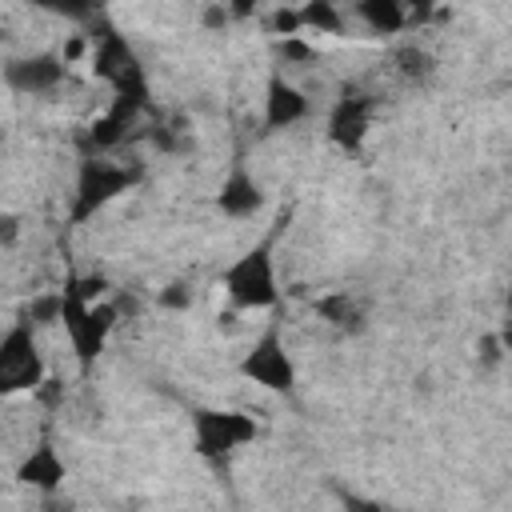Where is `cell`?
<instances>
[{
	"instance_id": "16",
	"label": "cell",
	"mask_w": 512,
	"mask_h": 512,
	"mask_svg": "<svg viewBox=\"0 0 512 512\" xmlns=\"http://www.w3.org/2000/svg\"><path fill=\"white\" fill-rule=\"evenodd\" d=\"M32 4L52 16H64V20H88L100 8V0H32Z\"/></svg>"
},
{
	"instance_id": "3",
	"label": "cell",
	"mask_w": 512,
	"mask_h": 512,
	"mask_svg": "<svg viewBox=\"0 0 512 512\" xmlns=\"http://www.w3.org/2000/svg\"><path fill=\"white\" fill-rule=\"evenodd\" d=\"M140 180L136 168H124L116 160H100V156H88L80 164V176H76V196H72V224H84L92 220L104 204H112L120 192H128L132 184Z\"/></svg>"
},
{
	"instance_id": "7",
	"label": "cell",
	"mask_w": 512,
	"mask_h": 512,
	"mask_svg": "<svg viewBox=\"0 0 512 512\" xmlns=\"http://www.w3.org/2000/svg\"><path fill=\"white\" fill-rule=\"evenodd\" d=\"M240 376L268 388V392H292L296 384V368H292V356L280 340V328H268L240 360Z\"/></svg>"
},
{
	"instance_id": "13",
	"label": "cell",
	"mask_w": 512,
	"mask_h": 512,
	"mask_svg": "<svg viewBox=\"0 0 512 512\" xmlns=\"http://www.w3.org/2000/svg\"><path fill=\"white\" fill-rule=\"evenodd\" d=\"M356 16L372 28V32H400L404 20H408V8L404 0H356Z\"/></svg>"
},
{
	"instance_id": "15",
	"label": "cell",
	"mask_w": 512,
	"mask_h": 512,
	"mask_svg": "<svg viewBox=\"0 0 512 512\" xmlns=\"http://www.w3.org/2000/svg\"><path fill=\"white\" fill-rule=\"evenodd\" d=\"M300 20L308 32H340L344 28V16L336 8V0H308L300 8Z\"/></svg>"
},
{
	"instance_id": "2",
	"label": "cell",
	"mask_w": 512,
	"mask_h": 512,
	"mask_svg": "<svg viewBox=\"0 0 512 512\" xmlns=\"http://www.w3.org/2000/svg\"><path fill=\"white\" fill-rule=\"evenodd\" d=\"M92 72H96L100 80L112 84L116 100H128V104H136V108L148 104V80H144V68H140L136 52L128 48V40H124L116 28H100V32H96Z\"/></svg>"
},
{
	"instance_id": "1",
	"label": "cell",
	"mask_w": 512,
	"mask_h": 512,
	"mask_svg": "<svg viewBox=\"0 0 512 512\" xmlns=\"http://www.w3.org/2000/svg\"><path fill=\"white\" fill-rule=\"evenodd\" d=\"M96 292H100V280H72L64 288V300H60V324L72 340L80 368H92V360L104 352V340H108L112 320H116V312L108 304H92Z\"/></svg>"
},
{
	"instance_id": "20",
	"label": "cell",
	"mask_w": 512,
	"mask_h": 512,
	"mask_svg": "<svg viewBox=\"0 0 512 512\" xmlns=\"http://www.w3.org/2000/svg\"><path fill=\"white\" fill-rule=\"evenodd\" d=\"M432 4H436V0H404V8H408L412 20H424V16L432 12Z\"/></svg>"
},
{
	"instance_id": "17",
	"label": "cell",
	"mask_w": 512,
	"mask_h": 512,
	"mask_svg": "<svg viewBox=\"0 0 512 512\" xmlns=\"http://www.w3.org/2000/svg\"><path fill=\"white\" fill-rule=\"evenodd\" d=\"M272 32L284 40V36H296V32H304V20H300V8H280L276 16H272Z\"/></svg>"
},
{
	"instance_id": "11",
	"label": "cell",
	"mask_w": 512,
	"mask_h": 512,
	"mask_svg": "<svg viewBox=\"0 0 512 512\" xmlns=\"http://www.w3.org/2000/svg\"><path fill=\"white\" fill-rule=\"evenodd\" d=\"M264 204V192H260V184L244 172V168H232L228 176H224V184H220V196H216V208L224 212V216H252L256 208Z\"/></svg>"
},
{
	"instance_id": "14",
	"label": "cell",
	"mask_w": 512,
	"mask_h": 512,
	"mask_svg": "<svg viewBox=\"0 0 512 512\" xmlns=\"http://www.w3.org/2000/svg\"><path fill=\"white\" fill-rule=\"evenodd\" d=\"M316 312H320L328 324L344 328V332L360 328V308H356V300H352V296H344V292H332V296L316 300Z\"/></svg>"
},
{
	"instance_id": "21",
	"label": "cell",
	"mask_w": 512,
	"mask_h": 512,
	"mask_svg": "<svg viewBox=\"0 0 512 512\" xmlns=\"http://www.w3.org/2000/svg\"><path fill=\"white\" fill-rule=\"evenodd\" d=\"M500 344H504V352H512V296H508V316H504V328H500Z\"/></svg>"
},
{
	"instance_id": "18",
	"label": "cell",
	"mask_w": 512,
	"mask_h": 512,
	"mask_svg": "<svg viewBox=\"0 0 512 512\" xmlns=\"http://www.w3.org/2000/svg\"><path fill=\"white\" fill-rule=\"evenodd\" d=\"M188 300H192V292H188L184 284H168V288L160 292V304H164V308H184Z\"/></svg>"
},
{
	"instance_id": "9",
	"label": "cell",
	"mask_w": 512,
	"mask_h": 512,
	"mask_svg": "<svg viewBox=\"0 0 512 512\" xmlns=\"http://www.w3.org/2000/svg\"><path fill=\"white\" fill-rule=\"evenodd\" d=\"M4 80L12 92H28V96H40V92H52L60 80H64V60L60 56H24V60H8L4 68Z\"/></svg>"
},
{
	"instance_id": "6",
	"label": "cell",
	"mask_w": 512,
	"mask_h": 512,
	"mask_svg": "<svg viewBox=\"0 0 512 512\" xmlns=\"http://www.w3.org/2000/svg\"><path fill=\"white\" fill-rule=\"evenodd\" d=\"M256 440V420H248L244 412H228V408H200L192 416V448L204 460H224L236 448Z\"/></svg>"
},
{
	"instance_id": "8",
	"label": "cell",
	"mask_w": 512,
	"mask_h": 512,
	"mask_svg": "<svg viewBox=\"0 0 512 512\" xmlns=\"http://www.w3.org/2000/svg\"><path fill=\"white\" fill-rule=\"evenodd\" d=\"M372 112H376V100L360 88H348L336 104H332V116H328V140L344 152H356L360 140L368 136V124H372Z\"/></svg>"
},
{
	"instance_id": "19",
	"label": "cell",
	"mask_w": 512,
	"mask_h": 512,
	"mask_svg": "<svg viewBox=\"0 0 512 512\" xmlns=\"http://www.w3.org/2000/svg\"><path fill=\"white\" fill-rule=\"evenodd\" d=\"M220 4H224V8H228L236 20H248V16L260 8V0H220Z\"/></svg>"
},
{
	"instance_id": "12",
	"label": "cell",
	"mask_w": 512,
	"mask_h": 512,
	"mask_svg": "<svg viewBox=\"0 0 512 512\" xmlns=\"http://www.w3.org/2000/svg\"><path fill=\"white\" fill-rule=\"evenodd\" d=\"M20 480H24L28 488L52 492V488L64 480V460H60L48 444H40V448H32V452H28V460L20 464Z\"/></svg>"
},
{
	"instance_id": "4",
	"label": "cell",
	"mask_w": 512,
	"mask_h": 512,
	"mask_svg": "<svg viewBox=\"0 0 512 512\" xmlns=\"http://www.w3.org/2000/svg\"><path fill=\"white\" fill-rule=\"evenodd\" d=\"M220 284H224V292L232 296L236 308H272L280 288H276V268H272L268 244H256L244 256H236L224 268Z\"/></svg>"
},
{
	"instance_id": "5",
	"label": "cell",
	"mask_w": 512,
	"mask_h": 512,
	"mask_svg": "<svg viewBox=\"0 0 512 512\" xmlns=\"http://www.w3.org/2000/svg\"><path fill=\"white\" fill-rule=\"evenodd\" d=\"M32 320H16L0 340V392H32L44 384V360L32 336Z\"/></svg>"
},
{
	"instance_id": "10",
	"label": "cell",
	"mask_w": 512,
	"mask_h": 512,
	"mask_svg": "<svg viewBox=\"0 0 512 512\" xmlns=\"http://www.w3.org/2000/svg\"><path fill=\"white\" fill-rule=\"evenodd\" d=\"M304 116H308V96L292 80L272 76L268 80V96H264V120H268V128H292Z\"/></svg>"
}]
</instances>
